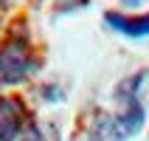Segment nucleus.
Segmentation results:
<instances>
[{"label": "nucleus", "mask_w": 149, "mask_h": 141, "mask_svg": "<svg viewBox=\"0 0 149 141\" xmlns=\"http://www.w3.org/2000/svg\"><path fill=\"white\" fill-rule=\"evenodd\" d=\"M146 71L130 76L118 85L116 99H124L127 110H121L118 116H99V121L90 127V141H127L135 135L143 124V105L138 102V85H143Z\"/></svg>", "instance_id": "obj_1"}, {"label": "nucleus", "mask_w": 149, "mask_h": 141, "mask_svg": "<svg viewBox=\"0 0 149 141\" xmlns=\"http://www.w3.org/2000/svg\"><path fill=\"white\" fill-rule=\"evenodd\" d=\"M107 25H113L116 31L127 34V37H149V14H138V17H127V14H118V11H107L104 14Z\"/></svg>", "instance_id": "obj_4"}, {"label": "nucleus", "mask_w": 149, "mask_h": 141, "mask_svg": "<svg viewBox=\"0 0 149 141\" xmlns=\"http://www.w3.org/2000/svg\"><path fill=\"white\" fill-rule=\"evenodd\" d=\"M34 71L28 51L23 42H8L6 48L0 51V79L3 82H20Z\"/></svg>", "instance_id": "obj_2"}, {"label": "nucleus", "mask_w": 149, "mask_h": 141, "mask_svg": "<svg viewBox=\"0 0 149 141\" xmlns=\"http://www.w3.org/2000/svg\"><path fill=\"white\" fill-rule=\"evenodd\" d=\"M23 130V107L17 99H0V141H14Z\"/></svg>", "instance_id": "obj_3"}]
</instances>
